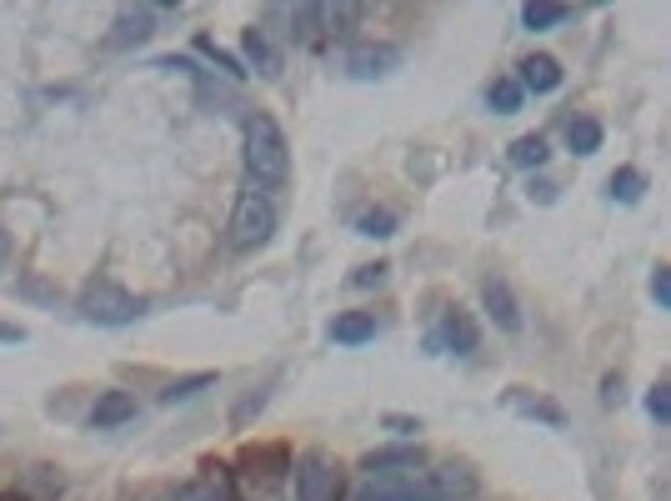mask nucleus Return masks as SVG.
Returning <instances> with one entry per match:
<instances>
[{
    "mask_svg": "<svg viewBox=\"0 0 671 501\" xmlns=\"http://www.w3.org/2000/svg\"><path fill=\"white\" fill-rule=\"evenodd\" d=\"M246 171H251V185H260V191H276L291 175V146H286L281 126L271 116L246 120Z\"/></svg>",
    "mask_w": 671,
    "mask_h": 501,
    "instance_id": "nucleus-1",
    "label": "nucleus"
},
{
    "mask_svg": "<svg viewBox=\"0 0 671 501\" xmlns=\"http://www.w3.org/2000/svg\"><path fill=\"white\" fill-rule=\"evenodd\" d=\"M276 231V206L271 196L260 191V185H251V191H241L236 211H231V246L236 250H256L266 246Z\"/></svg>",
    "mask_w": 671,
    "mask_h": 501,
    "instance_id": "nucleus-2",
    "label": "nucleus"
},
{
    "mask_svg": "<svg viewBox=\"0 0 671 501\" xmlns=\"http://www.w3.org/2000/svg\"><path fill=\"white\" fill-rule=\"evenodd\" d=\"M81 317L96 321V327H126V321L141 317V301L130 291H120L116 281H90L81 291Z\"/></svg>",
    "mask_w": 671,
    "mask_h": 501,
    "instance_id": "nucleus-3",
    "label": "nucleus"
},
{
    "mask_svg": "<svg viewBox=\"0 0 671 501\" xmlns=\"http://www.w3.org/2000/svg\"><path fill=\"white\" fill-rule=\"evenodd\" d=\"M296 501H341V471L326 457L296 461Z\"/></svg>",
    "mask_w": 671,
    "mask_h": 501,
    "instance_id": "nucleus-4",
    "label": "nucleus"
},
{
    "mask_svg": "<svg viewBox=\"0 0 671 501\" xmlns=\"http://www.w3.org/2000/svg\"><path fill=\"white\" fill-rule=\"evenodd\" d=\"M396 66H401L396 45H356V51L347 55V71L356 81H376V76H386V71H396Z\"/></svg>",
    "mask_w": 671,
    "mask_h": 501,
    "instance_id": "nucleus-5",
    "label": "nucleus"
},
{
    "mask_svg": "<svg viewBox=\"0 0 671 501\" xmlns=\"http://www.w3.org/2000/svg\"><path fill=\"white\" fill-rule=\"evenodd\" d=\"M556 86H562V61H556V55H526V61H521V90L552 96Z\"/></svg>",
    "mask_w": 671,
    "mask_h": 501,
    "instance_id": "nucleus-6",
    "label": "nucleus"
},
{
    "mask_svg": "<svg viewBox=\"0 0 671 501\" xmlns=\"http://www.w3.org/2000/svg\"><path fill=\"white\" fill-rule=\"evenodd\" d=\"M130 416H136V396H130V392H100L96 406H90V426H96V431L126 426Z\"/></svg>",
    "mask_w": 671,
    "mask_h": 501,
    "instance_id": "nucleus-7",
    "label": "nucleus"
},
{
    "mask_svg": "<svg viewBox=\"0 0 671 501\" xmlns=\"http://www.w3.org/2000/svg\"><path fill=\"white\" fill-rule=\"evenodd\" d=\"M481 301H487V311L497 317V327H507V331H521V311H516V296H511V286L507 281H497L491 276L487 286H481Z\"/></svg>",
    "mask_w": 671,
    "mask_h": 501,
    "instance_id": "nucleus-8",
    "label": "nucleus"
},
{
    "mask_svg": "<svg viewBox=\"0 0 671 501\" xmlns=\"http://www.w3.org/2000/svg\"><path fill=\"white\" fill-rule=\"evenodd\" d=\"M151 31H156V15L146 11V6H126V11L116 15V35H110V41H116V45H141Z\"/></svg>",
    "mask_w": 671,
    "mask_h": 501,
    "instance_id": "nucleus-9",
    "label": "nucleus"
},
{
    "mask_svg": "<svg viewBox=\"0 0 671 501\" xmlns=\"http://www.w3.org/2000/svg\"><path fill=\"white\" fill-rule=\"evenodd\" d=\"M361 467L371 471V477H391V471H416L422 467V451L416 447H386V451H371Z\"/></svg>",
    "mask_w": 671,
    "mask_h": 501,
    "instance_id": "nucleus-10",
    "label": "nucleus"
},
{
    "mask_svg": "<svg viewBox=\"0 0 671 501\" xmlns=\"http://www.w3.org/2000/svg\"><path fill=\"white\" fill-rule=\"evenodd\" d=\"M432 497H471V491H477V477H471V467H436L432 477Z\"/></svg>",
    "mask_w": 671,
    "mask_h": 501,
    "instance_id": "nucleus-11",
    "label": "nucleus"
},
{
    "mask_svg": "<svg viewBox=\"0 0 671 501\" xmlns=\"http://www.w3.org/2000/svg\"><path fill=\"white\" fill-rule=\"evenodd\" d=\"M376 337V321L366 317V311H347V317L331 321V341H341V347H361V341Z\"/></svg>",
    "mask_w": 671,
    "mask_h": 501,
    "instance_id": "nucleus-12",
    "label": "nucleus"
},
{
    "mask_svg": "<svg viewBox=\"0 0 671 501\" xmlns=\"http://www.w3.org/2000/svg\"><path fill=\"white\" fill-rule=\"evenodd\" d=\"M246 55L260 66V76H281V55L271 51V41H266L260 25H251V31H246Z\"/></svg>",
    "mask_w": 671,
    "mask_h": 501,
    "instance_id": "nucleus-13",
    "label": "nucleus"
},
{
    "mask_svg": "<svg viewBox=\"0 0 671 501\" xmlns=\"http://www.w3.org/2000/svg\"><path fill=\"white\" fill-rule=\"evenodd\" d=\"M566 141H572L576 156H596L601 151V126H596L592 116H576L572 126H566Z\"/></svg>",
    "mask_w": 671,
    "mask_h": 501,
    "instance_id": "nucleus-14",
    "label": "nucleus"
},
{
    "mask_svg": "<svg viewBox=\"0 0 671 501\" xmlns=\"http://www.w3.org/2000/svg\"><path fill=\"white\" fill-rule=\"evenodd\" d=\"M206 386H216V371H195V376H181V382H171L161 392V402L166 406H175V402H191L195 392H206Z\"/></svg>",
    "mask_w": 671,
    "mask_h": 501,
    "instance_id": "nucleus-15",
    "label": "nucleus"
},
{
    "mask_svg": "<svg viewBox=\"0 0 671 501\" xmlns=\"http://www.w3.org/2000/svg\"><path fill=\"white\" fill-rule=\"evenodd\" d=\"M521 96H526V90H521V81H511V76H501L497 86L487 90V100H491V110H497V116H511V110H521Z\"/></svg>",
    "mask_w": 671,
    "mask_h": 501,
    "instance_id": "nucleus-16",
    "label": "nucleus"
},
{
    "mask_svg": "<svg viewBox=\"0 0 671 501\" xmlns=\"http://www.w3.org/2000/svg\"><path fill=\"white\" fill-rule=\"evenodd\" d=\"M546 136H521V141H511V166H546Z\"/></svg>",
    "mask_w": 671,
    "mask_h": 501,
    "instance_id": "nucleus-17",
    "label": "nucleus"
},
{
    "mask_svg": "<svg viewBox=\"0 0 671 501\" xmlns=\"http://www.w3.org/2000/svg\"><path fill=\"white\" fill-rule=\"evenodd\" d=\"M566 21H572L566 6H526V11H521V25H526V31H546V25H566Z\"/></svg>",
    "mask_w": 671,
    "mask_h": 501,
    "instance_id": "nucleus-18",
    "label": "nucleus"
},
{
    "mask_svg": "<svg viewBox=\"0 0 671 501\" xmlns=\"http://www.w3.org/2000/svg\"><path fill=\"white\" fill-rule=\"evenodd\" d=\"M441 331H446V341H451L456 351H471V347H477V327H471L461 311H446V327H441Z\"/></svg>",
    "mask_w": 671,
    "mask_h": 501,
    "instance_id": "nucleus-19",
    "label": "nucleus"
},
{
    "mask_svg": "<svg viewBox=\"0 0 671 501\" xmlns=\"http://www.w3.org/2000/svg\"><path fill=\"white\" fill-rule=\"evenodd\" d=\"M641 191H647V175H641V171H631V166H627V171H617V175H611V196H617V201H627V206H631V201H641Z\"/></svg>",
    "mask_w": 671,
    "mask_h": 501,
    "instance_id": "nucleus-20",
    "label": "nucleus"
},
{
    "mask_svg": "<svg viewBox=\"0 0 671 501\" xmlns=\"http://www.w3.org/2000/svg\"><path fill=\"white\" fill-rule=\"evenodd\" d=\"M175 501H236V497H231L226 487H216V481H191Z\"/></svg>",
    "mask_w": 671,
    "mask_h": 501,
    "instance_id": "nucleus-21",
    "label": "nucleus"
},
{
    "mask_svg": "<svg viewBox=\"0 0 671 501\" xmlns=\"http://www.w3.org/2000/svg\"><path fill=\"white\" fill-rule=\"evenodd\" d=\"M356 226H361V236H391V231H396V216H391V211H366Z\"/></svg>",
    "mask_w": 671,
    "mask_h": 501,
    "instance_id": "nucleus-22",
    "label": "nucleus"
},
{
    "mask_svg": "<svg viewBox=\"0 0 671 501\" xmlns=\"http://www.w3.org/2000/svg\"><path fill=\"white\" fill-rule=\"evenodd\" d=\"M195 51H201V55H211V61H216L221 71H231V76H246V71H241V61H231L226 51H216V41H206V35L195 41Z\"/></svg>",
    "mask_w": 671,
    "mask_h": 501,
    "instance_id": "nucleus-23",
    "label": "nucleus"
},
{
    "mask_svg": "<svg viewBox=\"0 0 671 501\" xmlns=\"http://www.w3.org/2000/svg\"><path fill=\"white\" fill-rule=\"evenodd\" d=\"M647 412L657 416V422H671V386H657V392L647 396Z\"/></svg>",
    "mask_w": 671,
    "mask_h": 501,
    "instance_id": "nucleus-24",
    "label": "nucleus"
},
{
    "mask_svg": "<svg viewBox=\"0 0 671 501\" xmlns=\"http://www.w3.org/2000/svg\"><path fill=\"white\" fill-rule=\"evenodd\" d=\"M651 296H657V301L671 311V266H661V271L651 276Z\"/></svg>",
    "mask_w": 671,
    "mask_h": 501,
    "instance_id": "nucleus-25",
    "label": "nucleus"
},
{
    "mask_svg": "<svg viewBox=\"0 0 671 501\" xmlns=\"http://www.w3.org/2000/svg\"><path fill=\"white\" fill-rule=\"evenodd\" d=\"M386 281V266H361L356 271V286H381Z\"/></svg>",
    "mask_w": 671,
    "mask_h": 501,
    "instance_id": "nucleus-26",
    "label": "nucleus"
},
{
    "mask_svg": "<svg viewBox=\"0 0 671 501\" xmlns=\"http://www.w3.org/2000/svg\"><path fill=\"white\" fill-rule=\"evenodd\" d=\"M386 426H396V431H422V422H406V416H386Z\"/></svg>",
    "mask_w": 671,
    "mask_h": 501,
    "instance_id": "nucleus-27",
    "label": "nucleus"
},
{
    "mask_svg": "<svg viewBox=\"0 0 671 501\" xmlns=\"http://www.w3.org/2000/svg\"><path fill=\"white\" fill-rule=\"evenodd\" d=\"M0 341H25L21 327H0Z\"/></svg>",
    "mask_w": 671,
    "mask_h": 501,
    "instance_id": "nucleus-28",
    "label": "nucleus"
},
{
    "mask_svg": "<svg viewBox=\"0 0 671 501\" xmlns=\"http://www.w3.org/2000/svg\"><path fill=\"white\" fill-rule=\"evenodd\" d=\"M6 256H11V236L0 231V266H6Z\"/></svg>",
    "mask_w": 671,
    "mask_h": 501,
    "instance_id": "nucleus-29",
    "label": "nucleus"
},
{
    "mask_svg": "<svg viewBox=\"0 0 671 501\" xmlns=\"http://www.w3.org/2000/svg\"><path fill=\"white\" fill-rule=\"evenodd\" d=\"M0 501H25V497H15V491H6V497H0Z\"/></svg>",
    "mask_w": 671,
    "mask_h": 501,
    "instance_id": "nucleus-30",
    "label": "nucleus"
}]
</instances>
